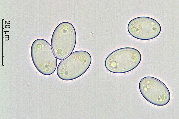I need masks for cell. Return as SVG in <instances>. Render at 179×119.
Wrapping results in <instances>:
<instances>
[{"label":"cell","instance_id":"6da1fadb","mask_svg":"<svg viewBox=\"0 0 179 119\" xmlns=\"http://www.w3.org/2000/svg\"><path fill=\"white\" fill-rule=\"evenodd\" d=\"M92 62L91 56L87 51H74L60 61L57 68V75L63 81L74 80L87 71Z\"/></svg>","mask_w":179,"mask_h":119},{"label":"cell","instance_id":"7a4b0ae2","mask_svg":"<svg viewBox=\"0 0 179 119\" xmlns=\"http://www.w3.org/2000/svg\"><path fill=\"white\" fill-rule=\"evenodd\" d=\"M142 56L137 49L125 47L117 49L106 58L105 66L109 72L115 74L129 72L137 68L141 62Z\"/></svg>","mask_w":179,"mask_h":119},{"label":"cell","instance_id":"3957f363","mask_svg":"<svg viewBox=\"0 0 179 119\" xmlns=\"http://www.w3.org/2000/svg\"><path fill=\"white\" fill-rule=\"evenodd\" d=\"M77 41L76 30L71 23L63 22L54 30L51 37V45L58 60H62L70 54L75 46Z\"/></svg>","mask_w":179,"mask_h":119},{"label":"cell","instance_id":"277c9868","mask_svg":"<svg viewBox=\"0 0 179 119\" xmlns=\"http://www.w3.org/2000/svg\"><path fill=\"white\" fill-rule=\"evenodd\" d=\"M32 62L37 70L46 76L52 74L57 65V58L50 44L43 39H36L31 48Z\"/></svg>","mask_w":179,"mask_h":119},{"label":"cell","instance_id":"5b68a950","mask_svg":"<svg viewBox=\"0 0 179 119\" xmlns=\"http://www.w3.org/2000/svg\"><path fill=\"white\" fill-rule=\"evenodd\" d=\"M139 88L143 97L153 105L163 106L170 101L171 95L168 88L156 78L151 76L143 77L139 82Z\"/></svg>","mask_w":179,"mask_h":119},{"label":"cell","instance_id":"8992f818","mask_svg":"<svg viewBox=\"0 0 179 119\" xmlns=\"http://www.w3.org/2000/svg\"><path fill=\"white\" fill-rule=\"evenodd\" d=\"M128 31L132 37L142 40H149L158 37L161 32V26L156 20L145 16L134 18L129 22Z\"/></svg>","mask_w":179,"mask_h":119}]
</instances>
